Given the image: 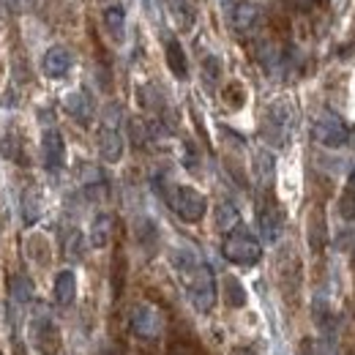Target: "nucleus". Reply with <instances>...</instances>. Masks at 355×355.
<instances>
[{"label": "nucleus", "mask_w": 355, "mask_h": 355, "mask_svg": "<svg viewBox=\"0 0 355 355\" xmlns=\"http://www.w3.org/2000/svg\"><path fill=\"white\" fill-rule=\"evenodd\" d=\"M42 69L49 80H63L71 69V52L66 46H49L44 52V60H42Z\"/></svg>", "instance_id": "1a4fd4ad"}, {"label": "nucleus", "mask_w": 355, "mask_h": 355, "mask_svg": "<svg viewBox=\"0 0 355 355\" xmlns=\"http://www.w3.org/2000/svg\"><path fill=\"white\" fill-rule=\"evenodd\" d=\"M222 254L235 266H257L260 257H263V246H260V241L254 238V232L249 227L238 224L224 235Z\"/></svg>", "instance_id": "20e7f679"}, {"label": "nucleus", "mask_w": 355, "mask_h": 355, "mask_svg": "<svg viewBox=\"0 0 355 355\" xmlns=\"http://www.w3.org/2000/svg\"><path fill=\"white\" fill-rule=\"evenodd\" d=\"M66 112L77 123H90V118H93V98H90L88 90H71L66 96Z\"/></svg>", "instance_id": "9b49d317"}, {"label": "nucleus", "mask_w": 355, "mask_h": 355, "mask_svg": "<svg viewBox=\"0 0 355 355\" xmlns=\"http://www.w3.org/2000/svg\"><path fill=\"white\" fill-rule=\"evenodd\" d=\"M173 266H175L194 309L208 314L216 306V276H214L211 266L202 263L197 257V252H191V249H175L173 252Z\"/></svg>", "instance_id": "f257e3e1"}, {"label": "nucleus", "mask_w": 355, "mask_h": 355, "mask_svg": "<svg viewBox=\"0 0 355 355\" xmlns=\"http://www.w3.org/2000/svg\"><path fill=\"white\" fill-rule=\"evenodd\" d=\"M104 28L115 42H123V36H126V8L118 6V3L107 6L104 8Z\"/></svg>", "instance_id": "ddd939ff"}, {"label": "nucleus", "mask_w": 355, "mask_h": 355, "mask_svg": "<svg viewBox=\"0 0 355 355\" xmlns=\"http://www.w3.org/2000/svg\"><path fill=\"white\" fill-rule=\"evenodd\" d=\"M342 216L355 219V200L353 197H342Z\"/></svg>", "instance_id": "b1692460"}, {"label": "nucleus", "mask_w": 355, "mask_h": 355, "mask_svg": "<svg viewBox=\"0 0 355 355\" xmlns=\"http://www.w3.org/2000/svg\"><path fill=\"white\" fill-rule=\"evenodd\" d=\"M347 142H350V145L355 148V126L350 129V132H347Z\"/></svg>", "instance_id": "393cba45"}, {"label": "nucleus", "mask_w": 355, "mask_h": 355, "mask_svg": "<svg viewBox=\"0 0 355 355\" xmlns=\"http://www.w3.org/2000/svg\"><path fill=\"white\" fill-rule=\"evenodd\" d=\"M110 230H112V216L110 214H98L90 227V246L93 249H104L110 241Z\"/></svg>", "instance_id": "f3484780"}, {"label": "nucleus", "mask_w": 355, "mask_h": 355, "mask_svg": "<svg viewBox=\"0 0 355 355\" xmlns=\"http://www.w3.org/2000/svg\"><path fill=\"white\" fill-rule=\"evenodd\" d=\"M156 191L164 197V202L173 208V214L178 219H183L189 224L200 222L205 216V211H208V200L191 186H175V183L170 186V183H162L156 178Z\"/></svg>", "instance_id": "f03ea898"}, {"label": "nucleus", "mask_w": 355, "mask_h": 355, "mask_svg": "<svg viewBox=\"0 0 355 355\" xmlns=\"http://www.w3.org/2000/svg\"><path fill=\"white\" fill-rule=\"evenodd\" d=\"M216 222H219V227H222V230H227V232H230L232 227H238V224H241V222H238V211H235V208H232L230 202H224V205H219Z\"/></svg>", "instance_id": "412c9836"}, {"label": "nucleus", "mask_w": 355, "mask_h": 355, "mask_svg": "<svg viewBox=\"0 0 355 355\" xmlns=\"http://www.w3.org/2000/svg\"><path fill=\"white\" fill-rule=\"evenodd\" d=\"M42 159H44L46 173H52V175H58L66 167V142H63V134L55 126H46L42 134Z\"/></svg>", "instance_id": "0eeeda50"}, {"label": "nucleus", "mask_w": 355, "mask_h": 355, "mask_svg": "<svg viewBox=\"0 0 355 355\" xmlns=\"http://www.w3.org/2000/svg\"><path fill=\"white\" fill-rule=\"evenodd\" d=\"M254 173H257V180L263 186H268L273 180V156L268 150H257V156H254Z\"/></svg>", "instance_id": "6ab92c4d"}, {"label": "nucleus", "mask_w": 355, "mask_h": 355, "mask_svg": "<svg viewBox=\"0 0 355 355\" xmlns=\"http://www.w3.org/2000/svg\"><path fill=\"white\" fill-rule=\"evenodd\" d=\"M132 328L142 336V339H153L156 334H159V328H162V322H159V314L150 309L148 304H142V306H137L132 311Z\"/></svg>", "instance_id": "9d476101"}, {"label": "nucleus", "mask_w": 355, "mask_h": 355, "mask_svg": "<svg viewBox=\"0 0 355 355\" xmlns=\"http://www.w3.org/2000/svg\"><path fill=\"white\" fill-rule=\"evenodd\" d=\"M11 295H14L19 304H28V301L33 298V284H31L25 276H17V279L11 282Z\"/></svg>", "instance_id": "aec40b11"}, {"label": "nucleus", "mask_w": 355, "mask_h": 355, "mask_svg": "<svg viewBox=\"0 0 355 355\" xmlns=\"http://www.w3.org/2000/svg\"><path fill=\"white\" fill-rule=\"evenodd\" d=\"M224 17L232 33L246 36L254 33L260 25V6L254 0H224Z\"/></svg>", "instance_id": "39448f33"}, {"label": "nucleus", "mask_w": 355, "mask_h": 355, "mask_svg": "<svg viewBox=\"0 0 355 355\" xmlns=\"http://www.w3.org/2000/svg\"><path fill=\"white\" fill-rule=\"evenodd\" d=\"M350 191H355V170L350 173Z\"/></svg>", "instance_id": "a878e982"}, {"label": "nucleus", "mask_w": 355, "mask_h": 355, "mask_svg": "<svg viewBox=\"0 0 355 355\" xmlns=\"http://www.w3.org/2000/svg\"><path fill=\"white\" fill-rule=\"evenodd\" d=\"M257 222H260V232L266 235V241H276L279 232H282V214L276 205H263L260 214H257Z\"/></svg>", "instance_id": "2eb2a0df"}, {"label": "nucleus", "mask_w": 355, "mask_h": 355, "mask_svg": "<svg viewBox=\"0 0 355 355\" xmlns=\"http://www.w3.org/2000/svg\"><path fill=\"white\" fill-rule=\"evenodd\" d=\"M74 298H77V276H74V270L66 268L55 276V304L60 309H66L74 304Z\"/></svg>", "instance_id": "f8f14e48"}, {"label": "nucleus", "mask_w": 355, "mask_h": 355, "mask_svg": "<svg viewBox=\"0 0 355 355\" xmlns=\"http://www.w3.org/2000/svg\"><path fill=\"white\" fill-rule=\"evenodd\" d=\"M98 153L104 162L115 164L123 156V110L121 104H107L98 126Z\"/></svg>", "instance_id": "7ed1b4c3"}, {"label": "nucleus", "mask_w": 355, "mask_h": 355, "mask_svg": "<svg viewBox=\"0 0 355 355\" xmlns=\"http://www.w3.org/2000/svg\"><path fill=\"white\" fill-rule=\"evenodd\" d=\"M311 134H314V139H317L322 148H342V145L347 142V129H345L342 118L334 115V112H322V115L317 118Z\"/></svg>", "instance_id": "423d86ee"}, {"label": "nucleus", "mask_w": 355, "mask_h": 355, "mask_svg": "<svg viewBox=\"0 0 355 355\" xmlns=\"http://www.w3.org/2000/svg\"><path fill=\"white\" fill-rule=\"evenodd\" d=\"M167 66H170V71L175 74L178 80L189 77V60H186V52H183V46H180L178 39L167 42Z\"/></svg>", "instance_id": "dca6fc26"}, {"label": "nucleus", "mask_w": 355, "mask_h": 355, "mask_svg": "<svg viewBox=\"0 0 355 355\" xmlns=\"http://www.w3.org/2000/svg\"><path fill=\"white\" fill-rule=\"evenodd\" d=\"M66 254L69 257H83V232H71L69 241H66Z\"/></svg>", "instance_id": "4be33fe9"}, {"label": "nucleus", "mask_w": 355, "mask_h": 355, "mask_svg": "<svg viewBox=\"0 0 355 355\" xmlns=\"http://www.w3.org/2000/svg\"><path fill=\"white\" fill-rule=\"evenodd\" d=\"M39 216H42V197H39L36 189H28L22 194V219L31 227V224L39 222Z\"/></svg>", "instance_id": "a211bd4d"}, {"label": "nucleus", "mask_w": 355, "mask_h": 355, "mask_svg": "<svg viewBox=\"0 0 355 355\" xmlns=\"http://www.w3.org/2000/svg\"><path fill=\"white\" fill-rule=\"evenodd\" d=\"M266 139L273 145H284L287 142V134H290V110L287 104H270V110L266 112Z\"/></svg>", "instance_id": "6e6552de"}, {"label": "nucleus", "mask_w": 355, "mask_h": 355, "mask_svg": "<svg viewBox=\"0 0 355 355\" xmlns=\"http://www.w3.org/2000/svg\"><path fill=\"white\" fill-rule=\"evenodd\" d=\"M227 287H230V304H232V306H243V301H246L243 287H241L235 279H227Z\"/></svg>", "instance_id": "5701e85b"}, {"label": "nucleus", "mask_w": 355, "mask_h": 355, "mask_svg": "<svg viewBox=\"0 0 355 355\" xmlns=\"http://www.w3.org/2000/svg\"><path fill=\"white\" fill-rule=\"evenodd\" d=\"M170 6V14L178 22V28L183 31H191L194 22H197V0H167Z\"/></svg>", "instance_id": "4468645a"}]
</instances>
